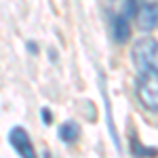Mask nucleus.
Listing matches in <instances>:
<instances>
[{"instance_id":"obj_1","label":"nucleus","mask_w":158,"mask_h":158,"mask_svg":"<svg viewBox=\"0 0 158 158\" xmlns=\"http://www.w3.org/2000/svg\"><path fill=\"white\" fill-rule=\"evenodd\" d=\"M137 97L150 112H158V68L143 70L137 76Z\"/></svg>"},{"instance_id":"obj_2","label":"nucleus","mask_w":158,"mask_h":158,"mask_svg":"<svg viewBox=\"0 0 158 158\" xmlns=\"http://www.w3.org/2000/svg\"><path fill=\"white\" fill-rule=\"evenodd\" d=\"M131 55H133V63H135V68H137V72L158 68V42L154 38H141V40H137Z\"/></svg>"},{"instance_id":"obj_3","label":"nucleus","mask_w":158,"mask_h":158,"mask_svg":"<svg viewBox=\"0 0 158 158\" xmlns=\"http://www.w3.org/2000/svg\"><path fill=\"white\" fill-rule=\"evenodd\" d=\"M135 21H137V30L141 32H150L158 27V2H146L141 4L137 13H135Z\"/></svg>"},{"instance_id":"obj_4","label":"nucleus","mask_w":158,"mask_h":158,"mask_svg":"<svg viewBox=\"0 0 158 158\" xmlns=\"http://www.w3.org/2000/svg\"><path fill=\"white\" fill-rule=\"evenodd\" d=\"M9 141H11V146L15 148V152L21 158H36V150L32 146V139L25 133V129L15 127L11 131V135H9Z\"/></svg>"},{"instance_id":"obj_5","label":"nucleus","mask_w":158,"mask_h":158,"mask_svg":"<svg viewBox=\"0 0 158 158\" xmlns=\"http://www.w3.org/2000/svg\"><path fill=\"white\" fill-rule=\"evenodd\" d=\"M59 137H61V141H65V143H74L80 137V127L76 122H63L59 129Z\"/></svg>"},{"instance_id":"obj_6","label":"nucleus","mask_w":158,"mask_h":158,"mask_svg":"<svg viewBox=\"0 0 158 158\" xmlns=\"http://www.w3.org/2000/svg\"><path fill=\"white\" fill-rule=\"evenodd\" d=\"M129 34H131V30H129V23H127V13L124 15H118L116 21H114V38L118 42H124L129 38Z\"/></svg>"},{"instance_id":"obj_7","label":"nucleus","mask_w":158,"mask_h":158,"mask_svg":"<svg viewBox=\"0 0 158 158\" xmlns=\"http://www.w3.org/2000/svg\"><path fill=\"white\" fill-rule=\"evenodd\" d=\"M42 118H44V122H51V116H49V110H42Z\"/></svg>"}]
</instances>
